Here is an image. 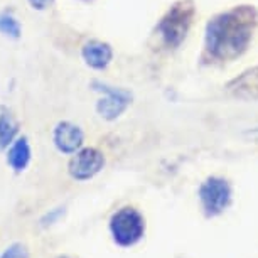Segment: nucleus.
<instances>
[{
	"label": "nucleus",
	"mask_w": 258,
	"mask_h": 258,
	"mask_svg": "<svg viewBox=\"0 0 258 258\" xmlns=\"http://www.w3.org/2000/svg\"><path fill=\"white\" fill-rule=\"evenodd\" d=\"M258 24L251 6L233 7L209 21L204 36V56L214 62H230L248 49Z\"/></svg>",
	"instance_id": "1"
},
{
	"label": "nucleus",
	"mask_w": 258,
	"mask_h": 258,
	"mask_svg": "<svg viewBox=\"0 0 258 258\" xmlns=\"http://www.w3.org/2000/svg\"><path fill=\"white\" fill-rule=\"evenodd\" d=\"M194 14H196V7L192 0H179L165 12L157 26V32L160 34L165 46L176 49L182 44L192 26Z\"/></svg>",
	"instance_id": "2"
},
{
	"label": "nucleus",
	"mask_w": 258,
	"mask_h": 258,
	"mask_svg": "<svg viewBox=\"0 0 258 258\" xmlns=\"http://www.w3.org/2000/svg\"><path fill=\"white\" fill-rule=\"evenodd\" d=\"M110 228L115 241L128 246L139 241L144 235V220L134 208H123L111 218Z\"/></svg>",
	"instance_id": "3"
},
{
	"label": "nucleus",
	"mask_w": 258,
	"mask_h": 258,
	"mask_svg": "<svg viewBox=\"0 0 258 258\" xmlns=\"http://www.w3.org/2000/svg\"><path fill=\"white\" fill-rule=\"evenodd\" d=\"M93 88L103 93V98L98 101L96 110H98L101 118L105 120H116L128 108L130 101H132L130 91L123 88H115V86H110L101 81H93Z\"/></svg>",
	"instance_id": "4"
},
{
	"label": "nucleus",
	"mask_w": 258,
	"mask_h": 258,
	"mask_svg": "<svg viewBox=\"0 0 258 258\" xmlns=\"http://www.w3.org/2000/svg\"><path fill=\"white\" fill-rule=\"evenodd\" d=\"M105 157L96 149H83L76 152L70 162V174L76 181H88L103 169Z\"/></svg>",
	"instance_id": "5"
},
{
	"label": "nucleus",
	"mask_w": 258,
	"mask_h": 258,
	"mask_svg": "<svg viewBox=\"0 0 258 258\" xmlns=\"http://www.w3.org/2000/svg\"><path fill=\"white\" fill-rule=\"evenodd\" d=\"M199 196H201L204 209L211 214H216L223 211L230 201V186L223 179L211 177L201 186Z\"/></svg>",
	"instance_id": "6"
},
{
	"label": "nucleus",
	"mask_w": 258,
	"mask_h": 258,
	"mask_svg": "<svg viewBox=\"0 0 258 258\" xmlns=\"http://www.w3.org/2000/svg\"><path fill=\"white\" fill-rule=\"evenodd\" d=\"M85 135L81 128L70 121H61L54 128V145L62 154H75L83 145Z\"/></svg>",
	"instance_id": "7"
},
{
	"label": "nucleus",
	"mask_w": 258,
	"mask_h": 258,
	"mask_svg": "<svg viewBox=\"0 0 258 258\" xmlns=\"http://www.w3.org/2000/svg\"><path fill=\"white\" fill-rule=\"evenodd\" d=\"M81 56L90 68H93V70H105L111 62L113 49H111V46L106 44V42L90 41L83 46Z\"/></svg>",
	"instance_id": "8"
},
{
	"label": "nucleus",
	"mask_w": 258,
	"mask_h": 258,
	"mask_svg": "<svg viewBox=\"0 0 258 258\" xmlns=\"http://www.w3.org/2000/svg\"><path fill=\"white\" fill-rule=\"evenodd\" d=\"M230 91L233 95L245 100H258V66L251 68L230 83Z\"/></svg>",
	"instance_id": "9"
},
{
	"label": "nucleus",
	"mask_w": 258,
	"mask_h": 258,
	"mask_svg": "<svg viewBox=\"0 0 258 258\" xmlns=\"http://www.w3.org/2000/svg\"><path fill=\"white\" fill-rule=\"evenodd\" d=\"M7 162L16 172L26 170L29 162H31V145H29L27 137H19L17 140H14L7 154Z\"/></svg>",
	"instance_id": "10"
},
{
	"label": "nucleus",
	"mask_w": 258,
	"mask_h": 258,
	"mask_svg": "<svg viewBox=\"0 0 258 258\" xmlns=\"http://www.w3.org/2000/svg\"><path fill=\"white\" fill-rule=\"evenodd\" d=\"M19 125L6 106H0V150L14 144Z\"/></svg>",
	"instance_id": "11"
},
{
	"label": "nucleus",
	"mask_w": 258,
	"mask_h": 258,
	"mask_svg": "<svg viewBox=\"0 0 258 258\" xmlns=\"http://www.w3.org/2000/svg\"><path fill=\"white\" fill-rule=\"evenodd\" d=\"M0 32L7 37L19 39L21 37V24H19V21L12 14L2 12L0 14Z\"/></svg>",
	"instance_id": "12"
},
{
	"label": "nucleus",
	"mask_w": 258,
	"mask_h": 258,
	"mask_svg": "<svg viewBox=\"0 0 258 258\" xmlns=\"http://www.w3.org/2000/svg\"><path fill=\"white\" fill-rule=\"evenodd\" d=\"M0 258H29V251L22 243H14L4 250Z\"/></svg>",
	"instance_id": "13"
},
{
	"label": "nucleus",
	"mask_w": 258,
	"mask_h": 258,
	"mask_svg": "<svg viewBox=\"0 0 258 258\" xmlns=\"http://www.w3.org/2000/svg\"><path fill=\"white\" fill-rule=\"evenodd\" d=\"M27 2L31 4V7L36 9V11H44V9L49 7L54 0H27Z\"/></svg>",
	"instance_id": "14"
},
{
	"label": "nucleus",
	"mask_w": 258,
	"mask_h": 258,
	"mask_svg": "<svg viewBox=\"0 0 258 258\" xmlns=\"http://www.w3.org/2000/svg\"><path fill=\"white\" fill-rule=\"evenodd\" d=\"M62 258H66V256H62Z\"/></svg>",
	"instance_id": "15"
}]
</instances>
